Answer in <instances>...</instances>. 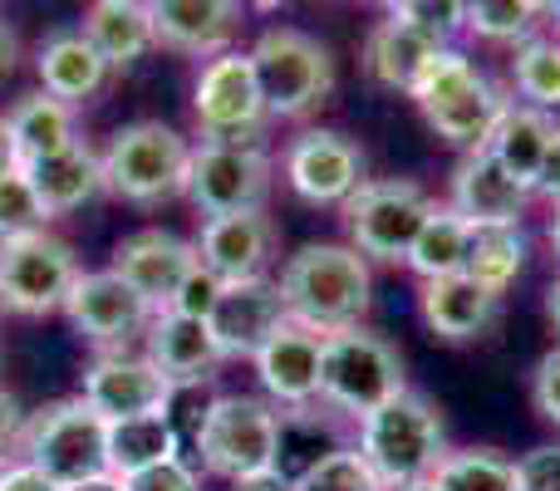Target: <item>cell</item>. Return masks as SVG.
I'll use <instances>...</instances> for the list:
<instances>
[{"label": "cell", "instance_id": "13", "mask_svg": "<svg viewBox=\"0 0 560 491\" xmlns=\"http://www.w3.org/2000/svg\"><path fill=\"white\" fill-rule=\"evenodd\" d=\"M280 167H285L290 192L310 207H345L369 183L364 148L335 128H305L300 138H290Z\"/></svg>", "mask_w": 560, "mask_h": 491}, {"label": "cell", "instance_id": "36", "mask_svg": "<svg viewBox=\"0 0 560 491\" xmlns=\"http://www.w3.org/2000/svg\"><path fill=\"white\" fill-rule=\"evenodd\" d=\"M384 15L404 20L408 30L433 39L438 49H453L457 30H467V5H457V0H394Z\"/></svg>", "mask_w": 560, "mask_h": 491}, {"label": "cell", "instance_id": "7", "mask_svg": "<svg viewBox=\"0 0 560 491\" xmlns=\"http://www.w3.org/2000/svg\"><path fill=\"white\" fill-rule=\"evenodd\" d=\"M398 394H408L404 354L388 344L384 335L354 325L325 335V369H319V398L335 413H349L364 423L369 413H378L384 404H394Z\"/></svg>", "mask_w": 560, "mask_h": 491}, {"label": "cell", "instance_id": "33", "mask_svg": "<svg viewBox=\"0 0 560 491\" xmlns=\"http://www.w3.org/2000/svg\"><path fill=\"white\" fill-rule=\"evenodd\" d=\"M512 89L526 108L556 114L560 108V35H532L512 55Z\"/></svg>", "mask_w": 560, "mask_h": 491}, {"label": "cell", "instance_id": "30", "mask_svg": "<svg viewBox=\"0 0 560 491\" xmlns=\"http://www.w3.org/2000/svg\"><path fill=\"white\" fill-rule=\"evenodd\" d=\"M183 457V437L173 433L167 413L128 418V423H108V477H138L148 467H163Z\"/></svg>", "mask_w": 560, "mask_h": 491}, {"label": "cell", "instance_id": "8", "mask_svg": "<svg viewBox=\"0 0 560 491\" xmlns=\"http://www.w3.org/2000/svg\"><path fill=\"white\" fill-rule=\"evenodd\" d=\"M197 453L212 477L226 482H252V477L276 472L280 453V413L266 398L252 394H222L207 404L202 428H197Z\"/></svg>", "mask_w": 560, "mask_h": 491}, {"label": "cell", "instance_id": "48", "mask_svg": "<svg viewBox=\"0 0 560 491\" xmlns=\"http://www.w3.org/2000/svg\"><path fill=\"white\" fill-rule=\"evenodd\" d=\"M10 65H15V30L0 20V74H5Z\"/></svg>", "mask_w": 560, "mask_h": 491}, {"label": "cell", "instance_id": "41", "mask_svg": "<svg viewBox=\"0 0 560 491\" xmlns=\"http://www.w3.org/2000/svg\"><path fill=\"white\" fill-rule=\"evenodd\" d=\"M532 404H536V413H541L546 423L560 428V344L546 349V354L536 359V369H532Z\"/></svg>", "mask_w": 560, "mask_h": 491}, {"label": "cell", "instance_id": "23", "mask_svg": "<svg viewBox=\"0 0 560 491\" xmlns=\"http://www.w3.org/2000/svg\"><path fill=\"white\" fill-rule=\"evenodd\" d=\"M556 133H560L556 114H541V108H526V104H516L512 98L506 114L497 118L487 148H492V157L506 167V177H512L522 192L536 197V187H541V167H546V157H551Z\"/></svg>", "mask_w": 560, "mask_h": 491}, {"label": "cell", "instance_id": "24", "mask_svg": "<svg viewBox=\"0 0 560 491\" xmlns=\"http://www.w3.org/2000/svg\"><path fill=\"white\" fill-rule=\"evenodd\" d=\"M418 309H423V325L433 329L443 344H472V339H482L487 329H492L497 295H487V290L467 276H443V280H423Z\"/></svg>", "mask_w": 560, "mask_h": 491}, {"label": "cell", "instance_id": "54", "mask_svg": "<svg viewBox=\"0 0 560 491\" xmlns=\"http://www.w3.org/2000/svg\"><path fill=\"white\" fill-rule=\"evenodd\" d=\"M556 15H560V10H556Z\"/></svg>", "mask_w": 560, "mask_h": 491}, {"label": "cell", "instance_id": "27", "mask_svg": "<svg viewBox=\"0 0 560 491\" xmlns=\"http://www.w3.org/2000/svg\"><path fill=\"white\" fill-rule=\"evenodd\" d=\"M5 128H10V138H15L20 173L79 143L74 108L59 104V98H49L45 89H39V94H25V98H20V104L5 114Z\"/></svg>", "mask_w": 560, "mask_h": 491}, {"label": "cell", "instance_id": "5", "mask_svg": "<svg viewBox=\"0 0 560 491\" xmlns=\"http://www.w3.org/2000/svg\"><path fill=\"white\" fill-rule=\"evenodd\" d=\"M266 118H305L335 94V59L310 30L271 25L246 49Z\"/></svg>", "mask_w": 560, "mask_h": 491}, {"label": "cell", "instance_id": "49", "mask_svg": "<svg viewBox=\"0 0 560 491\" xmlns=\"http://www.w3.org/2000/svg\"><path fill=\"white\" fill-rule=\"evenodd\" d=\"M546 315H551V325H556V335H560V276L546 285Z\"/></svg>", "mask_w": 560, "mask_h": 491}, {"label": "cell", "instance_id": "4", "mask_svg": "<svg viewBox=\"0 0 560 491\" xmlns=\"http://www.w3.org/2000/svg\"><path fill=\"white\" fill-rule=\"evenodd\" d=\"M104 163V187L133 207H158L167 197L187 192V173H192V143L177 133L173 124L158 118H138L124 124L108 148L98 153Z\"/></svg>", "mask_w": 560, "mask_h": 491}, {"label": "cell", "instance_id": "45", "mask_svg": "<svg viewBox=\"0 0 560 491\" xmlns=\"http://www.w3.org/2000/svg\"><path fill=\"white\" fill-rule=\"evenodd\" d=\"M536 197H546V202L560 212V133L551 143V157H546V167H541V187H536Z\"/></svg>", "mask_w": 560, "mask_h": 491}, {"label": "cell", "instance_id": "42", "mask_svg": "<svg viewBox=\"0 0 560 491\" xmlns=\"http://www.w3.org/2000/svg\"><path fill=\"white\" fill-rule=\"evenodd\" d=\"M217 295H222V280L207 276V270L197 266L192 276L183 280V290L167 300V309H173V315H187V319H207L212 315V305H217Z\"/></svg>", "mask_w": 560, "mask_h": 491}, {"label": "cell", "instance_id": "28", "mask_svg": "<svg viewBox=\"0 0 560 491\" xmlns=\"http://www.w3.org/2000/svg\"><path fill=\"white\" fill-rule=\"evenodd\" d=\"M25 177L35 183V192H39V202H45L49 217H65V212H74V207L94 202V197L104 192V163H98V153L84 143V138H79L74 148H65V153L25 167Z\"/></svg>", "mask_w": 560, "mask_h": 491}, {"label": "cell", "instance_id": "19", "mask_svg": "<svg viewBox=\"0 0 560 491\" xmlns=\"http://www.w3.org/2000/svg\"><path fill=\"white\" fill-rule=\"evenodd\" d=\"M197 266H202V260H197V242H183V236H173V232L148 226V232H133L114 246V266L108 270L124 276L153 309H167V300L183 290V280L192 276Z\"/></svg>", "mask_w": 560, "mask_h": 491}, {"label": "cell", "instance_id": "29", "mask_svg": "<svg viewBox=\"0 0 560 491\" xmlns=\"http://www.w3.org/2000/svg\"><path fill=\"white\" fill-rule=\"evenodd\" d=\"M438 55L433 39H423L418 30H408L404 20L384 15L364 39V74L384 89H398V94H413L418 74L428 69V59Z\"/></svg>", "mask_w": 560, "mask_h": 491}, {"label": "cell", "instance_id": "14", "mask_svg": "<svg viewBox=\"0 0 560 491\" xmlns=\"http://www.w3.org/2000/svg\"><path fill=\"white\" fill-rule=\"evenodd\" d=\"M65 315L89 344H98L104 354H124L128 339L148 335L158 309L114 270H79L74 290L65 300Z\"/></svg>", "mask_w": 560, "mask_h": 491}, {"label": "cell", "instance_id": "18", "mask_svg": "<svg viewBox=\"0 0 560 491\" xmlns=\"http://www.w3.org/2000/svg\"><path fill=\"white\" fill-rule=\"evenodd\" d=\"M447 207H453L472 232H487V226H522L526 207H532V192H522V187L506 177V167L492 157V148L482 143L457 157Z\"/></svg>", "mask_w": 560, "mask_h": 491}, {"label": "cell", "instance_id": "34", "mask_svg": "<svg viewBox=\"0 0 560 491\" xmlns=\"http://www.w3.org/2000/svg\"><path fill=\"white\" fill-rule=\"evenodd\" d=\"M551 5L536 0H467V30L492 45H526Z\"/></svg>", "mask_w": 560, "mask_h": 491}, {"label": "cell", "instance_id": "21", "mask_svg": "<svg viewBox=\"0 0 560 491\" xmlns=\"http://www.w3.org/2000/svg\"><path fill=\"white\" fill-rule=\"evenodd\" d=\"M271 250H276V226L266 212L212 217V222H202V236H197V260H202V270L217 276L222 285L266 276Z\"/></svg>", "mask_w": 560, "mask_h": 491}, {"label": "cell", "instance_id": "44", "mask_svg": "<svg viewBox=\"0 0 560 491\" xmlns=\"http://www.w3.org/2000/svg\"><path fill=\"white\" fill-rule=\"evenodd\" d=\"M0 491H65V487H55L45 472H35V467H25L15 457V463L0 467Z\"/></svg>", "mask_w": 560, "mask_h": 491}, {"label": "cell", "instance_id": "26", "mask_svg": "<svg viewBox=\"0 0 560 491\" xmlns=\"http://www.w3.org/2000/svg\"><path fill=\"white\" fill-rule=\"evenodd\" d=\"M84 39L108 69H128L158 45L148 0H98L84 10Z\"/></svg>", "mask_w": 560, "mask_h": 491}, {"label": "cell", "instance_id": "12", "mask_svg": "<svg viewBox=\"0 0 560 491\" xmlns=\"http://www.w3.org/2000/svg\"><path fill=\"white\" fill-rule=\"evenodd\" d=\"M74 280H79L74 246L59 242L55 232L0 242V290H5L10 315H49V309H65Z\"/></svg>", "mask_w": 560, "mask_h": 491}, {"label": "cell", "instance_id": "40", "mask_svg": "<svg viewBox=\"0 0 560 491\" xmlns=\"http://www.w3.org/2000/svg\"><path fill=\"white\" fill-rule=\"evenodd\" d=\"M516 491H560V443L516 457Z\"/></svg>", "mask_w": 560, "mask_h": 491}, {"label": "cell", "instance_id": "15", "mask_svg": "<svg viewBox=\"0 0 560 491\" xmlns=\"http://www.w3.org/2000/svg\"><path fill=\"white\" fill-rule=\"evenodd\" d=\"M177 388L148 364V354H98L84 369V404L94 408L104 423H128V418L167 413Z\"/></svg>", "mask_w": 560, "mask_h": 491}, {"label": "cell", "instance_id": "16", "mask_svg": "<svg viewBox=\"0 0 560 491\" xmlns=\"http://www.w3.org/2000/svg\"><path fill=\"white\" fill-rule=\"evenodd\" d=\"M285 295H280L276 280L256 276V280H236V285H222L212 315H207V329H212L217 349L226 359H256L261 344L285 325Z\"/></svg>", "mask_w": 560, "mask_h": 491}, {"label": "cell", "instance_id": "43", "mask_svg": "<svg viewBox=\"0 0 560 491\" xmlns=\"http://www.w3.org/2000/svg\"><path fill=\"white\" fill-rule=\"evenodd\" d=\"M20 433H25V413H20L15 394H5V388H0V467L15 463Z\"/></svg>", "mask_w": 560, "mask_h": 491}, {"label": "cell", "instance_id": "53", "mask_svg": "<svg viewBox=\"0 0 560 491\" xmlns=\"http://www.w3.org/2000/svg\"><path fill=\"white\" fill-rule=\"evenodd\" d=\"M5 315H10V305H5V290H0V325H5Z\"/></svg>", "mask_w": 560, "mask_h": 491}, {"label": "cell", "instance_id": "47", "mask_svg": "<svg viewBox=\"0 0 560 491\" xmlns=\"http://www.w3.org/2000/svg\"><path fill=\"white\" fill-rule=\"evenodd\" d=\"M236 491H295V482H285L280 472H266V477H252V482H242Z\"/></svg>", "mask_w": 560, "mask_h": 491}, {"label": "cell", "instance_id": "32", "mask_svg": "<svg viewBox=\"0 0 560 491\" xmlns=\"http://www.w3.org/2000/svg\"><path fill=\"white\" fill-rule=\"evenodd\" d=\"M526 256H532V242H526L522 226H487V232H472L463 276L477 280L487 295L502 300L516 285V276L526 270Z\"/></svg>", "mask_w": 560, "mask_h": 491}, {"label": "cell", "instance_id": "22", "mask_svg": "<svg viewBox=\"0 0 560 491\" xmlns=\"http://www.w3.org/2000/svg\"><path fill=\"white\" fill-rule=\"evenodd\" d=\"M143 339H148V364L173 388H197L222 364V349H217L207 319H187V315H173V309H158Z\"/></svg>", "mask_w": 560, "mask_h": 491}, {"label": "cell", "instance_id": "51", "mask_svg": "<svg viewBox=\"0 0 560 491\" xmlns=\"http://www.w3.org/2000/svg\"><path fill=\"white\" fill-rule=\"evenodd\" d=\"M404 491H443V482H438V477H423V482H408Z\"/></svg>", "mask_w": 560, "mask_h": 491}, {"label": "cell", "instance_id": "35", "mask_svg": "<svg viewBox=\"0 0 560 491\" xmlns=\"http://www.w3.org/2000/svg\"><path fill=\"white\" fill-rule=\"evenodd\" d=\"M433 477L443 482V491H516V463H506L492 447L447 453Z\"/></svg>", "mask_w": 560, "mask_h": 491}, {"label": "cell", "instance_id": "38", "mask_svg": "<svg viewBox=\"0 0 560 491\" xmlns=\"http://www.w3.org/2000/svg\"><path fill=\"white\" fill-rule=\"evenodd\" d=\"M295 491H384V487H378V477L369 472L354 447H339V453H329L319 467H310L295 482Z\"/></svg>", "mask_w": 560, "mask_h": 491}, {"label": "cell", "instance_id": "10", "mask_svg": "<svg viewBox=\"0 0 560 491\" xmlns=\"http://www.w3.org/2000/svg\"><path fill=\"white\" fill-rule=\"evenodd\" d=\"M192 114L202 128V143L266 148V104L246 49H226V55L207 59L192 89Z\"/></svg>", "mask_w": 560, "mask_h": 491}, {"label": "cell", "instance_id": "2", "mask_svg": "<svg viewBox=\"0 0 560 491\" xmlns=\"http://www.w3.org/2000/svg\"><path fill=\"white\" fill-rule=\"evenodd\" d=\"M408 98L418 104L423 124L433 128L447 148H457V153L482 148L487 138H492L497 118H502L506 104H512V98L477 69V59L463 55L457 45L438 49V55L428 59V69L418 74V84Z\"/></svg>", "mask_w": 560, "mask_h": 491}, {"label": "cell", "instance_id": "39", "mask_svg": "<svg viewBox=\"0 0 560 491\" xmlns=\"http://www.w3.org/2000/svg\"><path fill=\"white\" fill-rule=\"evenodd\" d=\"M124 491H202V477L187 457H173L163 467H148L138 477H124Z\"/></svg>", "mask_w": 560, "mask_h": 491}, {"label": "cell", "instance_id": "46", "mask_svg": "<svg viewBox=\"0 0 560 491\" xmlns=\"http://www.w3.org/2000/svg\"><path fill=\"white\" fill-rule=\"evenodd\" d=\"M10 173H20V153H15V138H10L5 118H0V177H10Z\"/></svg>", "mask_w": 560, "mask_h": 491}, {"label": "cell", "instance_id": "31", "mask_svg": "<svg viewBox=\"0 0 560 491\" xmlns=\"http://www.w3.org/2000/svg\"><path fill=\"white\" fill-rule=\"evenodd\" d=\"M467 250H472V226L453 212L447 202H433L423 232H418L413 250H408L404 266L413 270L418 280H443V276H463Z\"/></svg>", "mask_w": 560, "mask_h": 491}, {"label": "cell", "instance_id": "9", "mask_svg": "<svg viewBox=\"0 0 560 491\" xmlns=\"http://www.w3.org/2000/svg\"><path fill=\"white\" fill-rule=\"evenodd\" d=\"M433 197L413 183V177H369L354 197L345 202V226H349V246L364 260H408L418 232H423Z\"/></svg>", "mask_w": 560, "mask_h": 491}, {"label": "cell", "instance_id": "6", "mask_svg": "<svg viewBox=\"0 0 560 491\" xmlns=\"http://www.w3.org/2000/svg\"><path fill=\"white\" fill-rule=\"evenodd\" d=\"M20 463L45 472L55 487H79L108 472V423L84 398H59L25 418L20 433Z\"/></svg>", "mask_w": 560, "mask_h": 491}, {"label": "cell", "instance_id": "20", "mask_svg": "<svg viewBox=\"0 0 560 491\" xmlns=\"http://www.w3.org/2000/svg\"><path fill=\"white\" fill-rule=\"evenodd\" d=\"M153 39L167 49H183L197 59H217L232 49L236 30L246 20V5L236 0H148Z\"/></svg>", "mask_w": 560, "mask_h": 491}, {"label": "cell", "instance_id": "25", "mask_svg": "<svg viewBox=\"0 0 560 491\" xmlns=\"http://www.w3.org/2000/svg\"><path fill=\"white\" fill-rule=\"evenodd\" d=\"M35 69H39L45 94L59 98V104H69V108L84 104V98H94L108 79V65L84 39V30H59V35H49L45 45H39Z\"/></svg>", "mask_w": 560, "mask_h": 491}, {"label": "cell", "instance_id": "50", "mask_svg": "<svg viewBox=\"0 0 560 491\" xmlns=\"http://www.w3.org/2000/svg\"><path fill=\"white\" fill-rule=\"evenodd\" d=\"M69 491H124V482H118V477H94V482H79V487H69Z\"/></svg>", "mask_w": 560, "mask_h": 491}, {"label": "cell", "instance_id": "11", "mask_svg": "<svg viewBox=\"0 0 560 491\" xmlns=\"http://www.w3.org/2000/svg\"><path fill=\"white\" fill-rule=\"evenodd\" d=\"M266 192H271V153L266 148H242V143H197L192 148L187 197H192V207L207 222L212 217L266 212Z\"/></svg>", "mask_w": 560, "mask_h": 491}, {"label": "cell", "instance_id": "3", "mask_svg": "<svg viewBox=\"0 0 560 491\" xmlns=\"http://www.w3.org/2000/svg\"><path fill=\"white\" fill-rule=\"evenodd\" d=\"M354 453L364 457V467L378 477L384 491H404L408 482L433 477L453 447H447V428L433 398L408 388V394H398L394 404H384L378 413H369L359 423Z\"/></svg>", "mask_w": 560, "mask_h": 491}, {"label": "cell", "instance_id": "52", "mask_svg": "<svg viewBox=\"0 0 560 491\" xmlns=\"http://www.w3.org/2000/svg\"><path fill=\"white\" fill-rule=\"evenodd\" d=\"M546 236H551V250H556V260H560V212L551 217V232H546Z\"/></svg>", "mask_w": 560, "mask_h": 491}, {"label": "cell", "instance_id": "1", "mask_svg": "<svg viewBox=\"0 0 560 491\" xmlns=\"http://www.w3.org/2000/svg\"><path fill=\"white\" fill-rule=\"evenodd\" d=\"M280 295L285 315L315 335H339L354 329L374 305V276L369 260L345 242H310L280 266Z\"/></svg>", "mask_w": 560, "mask_h": 491}, {"label": "cell", "instance_id": "37", "mask_svg": "<svg viewBox=\"0 0 560 491\" xmlns=\"http://www.w3.org/2000/svg\"><path fill=\"white\" fill-rule=\"evenodd\" d=\"M49 232V212L39 202L35 183L25 173L0 177V242H15V236H35Z\"/></svg>", "mask_w": 560, "mask_h": 491}, {"label": "cell", "instance_id": "17", "mask_svg": "<svg viewBox=\"0 0 560 491\" xmlns=\"http://www.w3.org/2000/svg\"><path fill=\"white\" fill-rule=\"evenodd\" d=\"M252 364H256V378H261V388H266V404H280V408H290V413H295V408H310L319 398L325 335L285 319V325L261 344V354H256Z\"/></svg>", "mask_w": 560, "mask_h": 491}]
</instances>
